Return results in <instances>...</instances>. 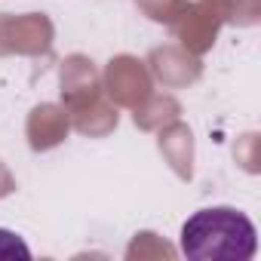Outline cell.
Instances as JSON below:
<instances>
[{"mask_svg": "<svg viewBox=\"0 0 261 261\" xmlns=\"http://www.w3.org/2000/svg\"><path fill=\"white\" fill-rule=\"evenodd\" d=\"M0 258H31V249L13 233V230H4L0 227Z\"/></svg>", "mask_w": 261, "mask_h": 261, "instance_id": "7a4b0ae2", "label": "cell"}, {"mask_svg": "<svg viewBox=\"0 0 261 261\" xmlns=\"http://www.w3.org/2000/svg\"><path fill=\"white\" fill-rule=\"evenodd\" d=\"M181 252L191 261H249L258 252V233L240 209L212 206L185 221Z\"/></svg>", "mask_w": 261, "mask_h": 261, "instance_id": "6da1fadb", "label": "cell"}]
</instances>
